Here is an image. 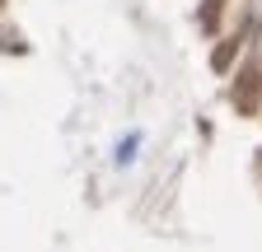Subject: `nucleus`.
<instances>
[{"label": "nucleus", "mask_w": 262, "mask_h": 252, "mask_svg": "<svg viewBox=\"0 0 262 252\" xmlns=\"http://www.w3.org/2000/svg\"><path fill=\"white\" fill-rule=\"evenodd\" d=\"M257 103H262V66H248L234 80V108L239 117H257Z\"/></svg>", "instance_id": "1"}, {"label": "nucleus", "mask_w": 262, "mask_h": 252, "mask_svg": "<svg viewBox=\"0 0 262 252\" xmlns=\"http://www.w3.org/2000/svg\"><path fill=\"white\" fill-rule=\"evenodd\" d=\"M234 52H239V38H229V42H225V47L215 52V61H211V66H215V70H229V61H234Z\"/></svg>", "instance_id": "2"}]
</instances>
